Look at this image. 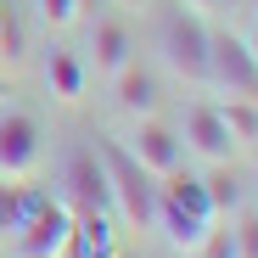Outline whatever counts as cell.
Instances as JSON below:
<instances>
[{
	"label": "cell",
	"instance_id": "cell-1",
	"mask_svg": "<svg viewBox=\"0 0 258 258\" xmlns=\"http://www.w3.org/2000/svg\"><path fill=\"white\" fill-rule=\"evenodd\" d=\"M157 225L168 230V241H174L180 252L197 258V247L208 241V230L219 225V213H213L208 191H202V174H163L157 180Z\"/></svg>",
	"mask_w": 258,
	"mask_h": 258
},
{
	"label": "cell",
	"instance_id": "cell-2",
	"mask_svg": "<svg viewBox=\"0 0 258 258\" xmlns=\"http://www.w3.org/2000/svg\"><path fill=\"white\" fill-rule=\"evenodd\" d=\"M96 157L107 168V191H112V208L123 213V225L157 230V174H146L123 141H96Z\"/></svg>",
	"mask_w": 258,
	"mask_h": 258
},
{
	"label": "cell",
	"instance_id": "cell-3",
	"mask_svg": "<svg viewBox=\"0 0 258 258\" xmlns=\"http://www.w3.org/2000/svg\"><path fill=\"white\" fill-rule=\"evenodd\" d=\"M73 225H79V213H73L62 197L34 191L23 225H17V236H12V258H68V252H73Z\"/></svg>",
	"mask_w": 258,
	"mask_h": 258
},
{
	"label": "cell",
	"instance_id": "cell-4",
	"mask_svg": "<svg viewBox=\"0 0 258 258\" xmlns=\"http://www.w3.org/2000/svg\"><path fill=\"white\" fill-rule=\"evenodd\" d=\"M208 84L219 96H241L258 101V62L247 51V39L230 28H208Z\"/></svg>",
	"mask_w": 258,
	"mask_h": 258
},
{
	"label": "cell",
	"instance_id": "cell-5",
	"mask_svg": "<svg viewBox=\"0 0 258 258\" xmlns=\"http://www.w3.org/2000/svg\"><path fill=\"white\" fill-rule=\"evenodd\" d=\"M163 62L180 84H208V23L202 12H174L163 23Z\"/></svg>",
	"mask_w": 258,
	"mask_h": 258
},
{
	"label": "cell",
	"instance_id": "cell-6",
	"mask_svg": "<svg viewBox=\"0 0 258 258\" xmlns=\"http://www.w3.org/2000/svg\"><path fill=\"white\" fill-rule=\"evenodd\" d=\"M39 157H45V141H39V118L6 107L0 112V180L28 185L39 174Z\"/></svg>",
	"mask_w": 258,
	"mask_h": 258
},
{
	"label": "cell",
	"instance_id": "cell-7",
	"mask_svg": "<svg viewBox=\"0 0 258 258\" xmlns=\"http://www.w3.org/2000/svg\"><path fill=\"white\" fill-rule=\"evenodd\" d=\"M123 146H129V157H135L146 174H157V180H163V174H174V168H180V157H185L180 129H168L157 112H152V118H135V135H129Z\"/></svg>",
	"mask_w": 258,
	"mask_h": 258
},
{
	"label": "cell",
	"instance_id": "cell-8",
	"mask_svg": "<svg viewBox=\"0 0 258 258\" xmlns=\"http://www.w3.org/2000/svg\"><path fill=\"white\" fill-rule=\"evenodd\" d=\"M62 180H68V208L79 213H107L112 208V191H107V168H101V157H96V146H84V152H73L68 157V168H62Z\"/></svg>",
	"mask_w": 258,
	"mask_h": 258
},
{
	"label": "cell",
	"instance_id": "cell-9",
	"mask_svg": "<svg viewBox=\"0 0 258 258\" xmlns=\"http://www.w3.org/2000/svg\"><path fill=\"white\" fill-rule=\"evenodd\" d=\"M180 146L197 152L202 163H230V157H236V141H230L219 107H208V101H197V107L185 112V123H180Z\"/></svg>",
	"mask_w": 258,
	"mask_h": 258
},
{
	"label": "cell",
	"instance_id": "cell-10",
	"mask_svg": "<svg viewBox=\"0 0 258 258\" xmlns=\"http://www.w3.org/2000/svg\"><path fill=\"white\" fill-rule=\"evenodd\" d=\"M129 51H135V39H129V28L118 23V17H96L90 23V68L96 73H118L123 62H129Z\"/></svg>",
	"mask_w": 258,
	"mask_h": 258
},
{
	"label": "cell",
	"instance_id": "cell-11",
	"mask_svg": "<svg viewBox=\"0 0 258 258\" xmlns=\"http://www.w3.org/2000/svg\"><path fill=\"white\" fill-rule=\"evenodd\" d=\"M112 84H118V112H129V118H152V112H157V79H152L135 56L112 73Z\"/></svg>",
	"mask_w": 258,
	"mask_h": 258
},
{
	"label": "cell",
	"instance_id": "cell-12",
	"mask_svg": "<svg viewBox=\"0 0 258 258\" xmlns=\"http://www.w3.org/2000/svg\"><path fill=\"white\" fill-rule=\"evenodd\" d=\"M202 191H208V202H213V213H219V219L241 213V202H247V191H241V174H236L230 163H208Z\"/></svg>",
	"mask_w": 258,
	"mask_h": 258
},
{
	"label": "cell",
	"instance_id": "cell-13",
	"mask_svg": "<svg viewBox=\"0 0 258 258\" xmlns=\"http://www.w3.org/2000/svg\"><path fill=\"white\" fill-rule=\"evenodd\" d=\"M45 90H51L56 101H79V96H84V62H79L73 51H51V56H45Z\"/></svg>",
	"mask_w": 258,
	"mask_h": 258
},
{
	"label": "cell",
	"instance_id": "cell-14",
	"mask_svg": "<svg viewBox=\"0 0 258 258\" xmlns=\"http://www.w3.org/2000/svg\"><path fill=\"white\" fill-rule=\"evenodd\" d=\"M73 247L79 258H118V230L107 225V213H84L73 225Z\"/></svg>",
	"mask_w": 258,
	"mask_h": 258
},
{
	"label": "cell",
	"instance_id": "cell-15",
	"mask_svg": "<svg viewBox=\"0 0 258 258\" xmlns=\"http://www.w3.org/2000/svg\"><path fill=\"white\" fill-rule=\"evenodd\" d=\"M219 118H225V129H230V141H236V146H258V101L225 96Z\"/></svg>",
	"mask_w": 258,
	"mask_h": 258
},
{
	"label": "cell",
	"instance_id": "cell-16",
	"mask_svg": "<svg viewBox=\"0 0 258 258\" xmlns=\"http://www.w3.org/2000/svg\"><path fill=\"white\" fill-rule=\"evenodd\" d=\"M28 202H34V185H12V180H0V241H6V236H17V225H23Z\"/></svg>",
	"mask_w": 258,
	"mask_h": 258
},
{
	"label": "cell",
	"instance_id": "cell-17",
	"mask_svg": "<svg viewBox=\"0 0 258 258\" xmlns=\"http://www.w3.org/2000/svg\"><path fill=\"white\" fill-rule=\"evenodd\" d=\"M23 56H28L23 23L12 17V6H0V62H6V68H23Z\"/></svg>",
	"mask_w": 258,
	"mask_h": 258
},
{
	"label": "cell",
	"instance_id": "cell-18",
	"mask_svg": "<svg viewBox=\"0 0 258 258\" xmlns=\"http://www.w3.org/2000/svg\"><path fill=\"white\" fill-rule=\"evenodd\" d=\"M197 258H241V252H236V230H230V225L219 219V225L208 230V241L197 247Z\"/></svg>",
	"mask_w": 258,
	"mask_h": 258
},
{
	"label": "cell",
	"instance_id": "cell-19",
	"mask_svg": "<svg viewBox=\"0 0 258 258\" xmlns=\"http://www.w3.org/2000/svg\"><path fill=\"white\" fill-rule=\"evenodd\" d=\"M230 219H236V213H230ZM230 230H236V252H241V258H258V208L241 213Z\"/></svg>",
	"mask_w": 258,
	"mask_h": 258
},
{
	"label": "cell",
	"instance_id": "cell-20",
	"mask_svg": "<svg viewBox=\"0 0 258 258\" xmlns=\"http://www.w3.org/2000/svg\"><path fill=\"white\" fill-rule=\"evenodd\" d=\"M39 17L51 28H73L79 23V0H39Z\"/></svg>",
	"mask_w": 258,
	"mask_h": 258
},
{
	"label": "cell",
	"instance_id": "cell-21",
	"mask_svg": "<svg viewBox=\"0 0 258 258\" xmlns=\"http://www.w3.org/2000/svg\"><path fill=\"white\" fill-rule=\"evenodd\" d=\"M96 6H107V0H79V17H96Z\"/></svg>",
	"mask_w": 258,
	"mask_h": 258
},
{
	"label": "cell",
	"instance_id": "cell-22",
	"mask_svg": "<svg viewBox=\"0 0 258 258\" xmlns=\"http://www.w3.org/2000/svg\"><path fill=\"white\" fill-rule=\"evenodd\" d=\"M185 6H191V12H208V6H219V0H185Z\"/></svg>",
	"mask_w": 258,
	"mask_h": 258
},
{
	"label": "cell",
	"instance_id": "cell-23",
	"mask_svg": "<svg viewBox=\"0 0 258 258\" xmlns=\"http://www.w3.org/2000/svg\"><path fill=\"white\" fill-rule=\"evenodd\" d=\"M247 51H252V62H258V28H252V34H247Z\"/></svg>",
	"mask_w": 258,
	"mask_h": 258
},
{
	"label": "cell",
	"instance_id": "cell-24",
	"mask_svg": "<svg viewBox=\"0 0 258 258\" xmlns=\"http://www.w3.org/2000/svg\"><path fill=\"white\" fill-rule=\"evenodd\" d=\"M112 6H129V12H135V6H146V0H112Z\"/></svg>",
	"mask_w": 258,
	"mask_h": 258
},
{
	"label": "cell",
	"instance_id": "cell-25",
	"mask_svg": "<svg viewBox=\"0 0 258 258\" xmlns=\"http://www.w3.org/2000/svg\"><path fill=\"white\" fill-rule=\"evenodd\" d=\"M6 96H12V84H6V79H0V107H6Z\"/></svg>",
	"mask_w": 258,
	"mask_h": 258
},
{
	"label": "cell",
	"instance_id": "cell-26",
	"mask_svg": "<svg viewBox=\"0 0 258 258\" xmlns=\"http://www.w3.org/2000/svg\"><path fill=\"white\" fill-rule=\"evenodd\" d=\"M0 6H6V0H0Z\"/></svg>",
	"mask_w": 258,
	"mask_h": 258
}]
</instances>
